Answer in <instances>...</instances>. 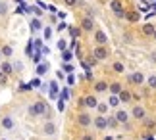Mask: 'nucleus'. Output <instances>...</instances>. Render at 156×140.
I'll use <instances>...</instances> for the list:
<instances>
[{"label": "nucleus", "instance_id": "f257e3e1", "mask_svg": "<svg viewBox=\"0 0 156 140\" xmlns=\"http://www.w3.org/2000/svg\"><path fill=\"white\" fill-rule=\"evenodd\" d=\"M44 113H46V104L43 100H37L29 106V115H33V117H39V115H44Z\"/></svg>", "mask_w": 156, "mask_h": 140}, {"label": "nucleus", "instance_id": "bb28decb", "mask_svg": "<svg viewBox=\"0 0 156 140\" xmlns=\"http://www.w3.org/2000/svg\"><path fill=\"white\" fill-rule=\"evenodd\" d=\"M118 125H119V123L116 121V117H114V115H112V117H108V129H116Z\"/></svg>", "mask_w": 156, "mask_h": 140}, {"label": "nucleus", "instance_id": "72a5a7b5", "mask_svg": "<svg viewBox=\"0 0 156 140\" xmlns=\"http://www.w3.org/2000/svg\"><path fill=\"white\" fill-rule=\"evenodd\" d=\"M69 98V90L68 88H62V98H60V100H68Z\"/></svg>", "mask_w": 156, "mask_h": 140}, {"label": "nucleus", "instance_id": "39448f33", "mask_svg": "<svg viewBox=\"0 0 156 140\" xmlns=\"http://www.w3.org/2000/svg\"><path fill=\"white\" fill-rule=\"evenodd\" d=\"M81 31H85V33H93V31H97V29H94V19H93V17L85 15V17L81 19Z\"/></svg>", "mask_w": 156, "mask_h": 140}, {"label": "nucleus", "instance_id": "393cba45", "mask_svg": "<svg viewBox=\"0 0 156 140\" xmlns=\"http://www.w3.org/2000/svg\"><path fill=\"white\" fill-rule=\"evenodd\" d=\"M48 71V63H39L37 65V75H44Z\"/></svg>", "mask_w": 156, "mask_h": 140}, {"label": "nucleus", "instance_id": "cd10ccee", "mask_svg": "<svg viewBox=\"0 0 156 140\" xmlns=\"http://www.w3.org/2000/svg\"><path fill=\"white\" fill-rule=\"evenodd\" d=\"M0 52H2V56H6V58H10L12 54H14V50H12V46H4Z\"/></svg>", "mask_w": 156, "mask_h": 140}, {"label": "nucleus", "instance_id": "a19ab883", "mask_svg": "<svg viewBox=\"0 0 156 140\" xmlns=\"http://www.w3.org/2000/svg\"><path fill=\"white\" fill-rule=\"evenodd\" d=\"M14 69H16V71H21V69H23V63H20V62H17V63L14 65Z\"/></svg>", "mask_w": 156, "mask_h": 140}, {"label": "nucleus", "instance_id": "f704fd0d", "mask_svg": "<svg viewBox=\"0 0 156 140\" xmlns=\"http://www.w3.org/2000/svg\"><path fill=\"white\" fill-rule=\"evenodd\" d=\"M50 36H52V29H50V27H44V39L48 40Z\"/></svg>", "mask_w": 156, "mask_h": 140}, {"label": "nucleus", "instance_id": "dca6fc26", "mask_svg": "<svg viewBox=\"0 0 156 140\" xmlns=\"http://www.w3.org/2000/svg\"><path fill=\"white\" fill-rule=\"evenodd\" d=\"M154 31H156V25H152V23H145V25L141 27V33L145 36H152Z\"/></svg>", "mask_w": 156, "mask_h": 140}, {"label": "nucleus", "instance_id": "b1692460", "mask_svg": "<svg viewBox=\"0 0 156 140\" xmlns=\"http://www.w3.org/2000/svg\"><path fill=\"white\" fill-rule=\"evenodd\" d=\"M41 60H43V50H39V48H37V52L33 54V63H35V65H39V63H41Z\"/></svg>", "mask_w": 156, "mask_h": 140}, {"label": "nucleus", "instance_id": "49530a36", "mask_svg": "<svg viewBox=\"0 0 156 140\" xmlns=\"http://www.w3.org/2000/svg\"><path fill=\"white\" fill-rule=\"evenodd\" d=\"M0 75H2V69H0Z\"/></svg>", "mask_w": 156, "mask_h": 140}, {"label": "nucleus", "instance_id": "f03ea898", "mask_svg": "<svg viewBox=\"0 0 156 140\" xmlns=\"http://www.w3.org/2000/svg\"><path fill=\"white\" fill-rule=\"evenodd\" d=\"M110 8H112V12H114V15L119 17V19H123L125 14H127V12H125V8H123V4L119 2V0H112V2H110Z\"/></svg>", "mask_w": 156, "mask_h": 140}, {"label": "nucleus", "instance_id": "f8f14e48", "mask_svg": "<svg viewBox=\"0 0 156 140\" xmlns=\"http://www.w3.org/2000/svg\"><path fill=\"white\" fill-rule=\"evenodd\" d=\"M108 84H110V83H106V81H97V83L93 84V90L97 94H102V92H106V90H108Z\"/></svg>", "mask_w": 156, "mask_h": 140}, {"label": "nucleus", "instance_id": "c756f323", "mask_svg": "<svg viewBox=\"0 0 156 140\" xmlns=\"http://www.w3.org/2000/svg\"><path fill=\"white\" fill-rule=\"evenodd\" d=\"M62 60H64L66 63H69V60H71V52H69V50H64V52H62Z\"/></svg>", "mask_w": 156, "mask_h": 140}, {"label": "nucleus", "instance_id": "ea45409f", "mask_svg": "<svg viewBox=\"0 0 156 140\" xmlns=\"http://www.w3.org/2000/svg\"><path fill=\"white\" fill-rule=\"evenodd\" d=\"M81 140H94V136H93V135H83Z\"/></svg>", "mask_w": 156, "mask_h": 140}, {"label": "nucleus", "instance_id": "a211bd4d", "mask_svg": "<svg viewBox=\"0 0 156 140\" xmlns=\"http://www.w3.org/2000/svg\"><path fill=\"white\" fill-rule=\"evenodd\" d=\"M2 129H14V119L10 117V115H6V117L2 119Z\"/></svg>", "mask_w": 156, "mask_h": 140}, {"label": "nucleus", "instance_id": "4468645a", "mask_svg": "<svg viewBox=\"0 0 156 140\" xmlns=\"http://www.w3.org/2000/svg\"><path fill=\"white\" fill-rule=\"evenodd\" d=\"M83 100H85V108H89V109H93V108L98 106V100H97V96H94V94H89Z\"/></svg>", "mask_w": 156, "mask_h": 140}, {"label": "nucleus", "instance_id": "de8ad7c7", "mask_svg": "<svg viewBox=\"0 0 156 140\" xmlns=\"http://www.w3.org/2000/svg\"><path fill=\"white\" fill-rule=\"evenodd\" d=\"M0 140H6V138H0Z\"/></svg>", "mask_w": 156, "mask_h": 140}, {"label": "nucleus", "instance_id": "2eb2a0df", "mask_svg": "<svg viewBox=\"0 0 156 140\" xmlns=\"http://www.w3.org/2000/svg\"><path fill=\"white\" fill-rule=\"evenodd\" d=\"M122 90H123V87H122V83H110V84H108V92H110V94H114V96H118L119 92H122Z\"/></svg>", "mask_w": 156, "mask_h": 140}, {"label": "nucleus", "instance_id": "9d476101", "mask_svg": "<svg viewBox=\"0 0 156 140\" xmlns=\"http://www.w3.org/2000/svg\"><path fill=\"white\" fill-rule=\"evenodd\" d=\"M94 42H97V46H106L108 36H106V33L102 29H97V31H94Z\"/></svg>", "mask_w": 156, "mask_h": 140}, {"label": "nucleus", "instance_id": "58836bf2", "mask_svg": "<svg viewBox=\"0 0 156 140\" xmlns=\"http://www.w3.org/2000/svg\"><path fill=\"white\" fill-rule=\"evenodd\" d=\"M6 12H8V8H6V4H0V14H6Z\"/></svg>", "mask_w": 156, "mask_h": 140}, {"label": "nucleus", "instance_id": "a878e982", "mask_svg": "<svg viewBox=\"0 0 156 140\" xmlns=\"http://www.w3.org/2000/svg\"><path fill=\"white\" fill-rule=\"evenodd\" d=\"M69 33H71V36H73V40H75L77 36L81 35V27H69Z\"/></svg>", "mask_w": 156, "mask_h": 140}, {"label": "nucleus", "instance_id": "20e7f679", "mask_svg": "<svg viewBox=\"0 0 156 140\" xmlns=\"http://www.w3.org/2000/svg\"><path fill=\"white\" fill-rule=\"evenodd\" d=\"M93 127H94L97 131H106V129H108V117H106V115L93 117Z\"/></svg>", "mask_w": 156, "mask_h": 140}, {"label": "nucleus", "instance_id": "0eeeda50", "mask_svg": "<svg viewBox=\"0 0 156 140\" xmlns=\"http://www.w3.org/2000/svg\"><path fill=\"white\" fill-rule=\"evenodd\" d=\"M127 81H129V84L139 87V84L145 83V75H143L141 71H135V73H131V75H127Z\"/></svg>", "mask_w": 156, "mask_h": 140}, {"label": "nucleus", "instance_id": "9b49d317", "mask_svg": "<svg viewBox=\"0 0 156 140\" xmlns=\"http://www.w3.org/2000/svg\"><path fill=\"white\" fill-rule=\"evenodd\" d=\"M43 132H44V136H54L56 135V125L52 121H46L44 127H43Z\"/></svg>", "mask_w": 156, "mask_h": 140}, {"label": "nucleus", "instance_id": "412c9836", "mask_svg": "<svg viewBox=\"0 0 156 140\" xmlns=\"http://www.w3.org/2000/svg\"><path fill=\"white\" fill-rule=\"evenodd\" d=\"M125 19L135 23V21H139V14H137V12H127V14H125Z\"/></svg>", "mask_w": 156, "mask_h": 140}, {"label": "nucleus", "instance_id": "6e6552de", "mask_svg": "<svg viewBox=\"0 0 156 140\" xmlns=\"http://www.w3.org/2000/svg\"><path fill=\"white\" fill-rule=\"evenodd\" d=\"M131 117L137 119V121H143V119L147 117V109L143 108V106H139V104L133 106V109H131Z\"/></svg>", "mask_w": 156, "mask_h": 140}, {"label": "nucleus", "instance_id": "c03bdc74", "mask_svg": "<svg viewBox=\"0 0 156 140\" xmlns=\"http://www.w3.org/2000/svg\"><path fill=\"white\" fill-rule=\"evenodd\" d=\"M68 83H69V84H73V83H75V79H73V75H69V77H68Z\"/></svg>", "mask_w": 156, "mask_h": 140}, {"label": "nucleus", "instance_id": "ddd939ff", "mask_svg": "<svg viewBox=\"0 0 156 140\" xmlns=\"http://www.w3.org/2000/svg\"><path fill=\"white\" fill-rule=\"evenodd\" d=\"M118 96H119V102H122V104H129V102L133 100V94H131V90H127V88H123Z\"/></svg>", "mask_w": 156, "mask_h": 140}, {"label": "nucleus", "instance_id": "7ed1b4c3", "mask_svg": "<svg viewBox=\"0 0 156 140\" xmlns=\"http://www.w3.org/2000/svg\"><path fill=\"white\" fill-rule=\"evenodd\" d=\"M108 56H110V52H108L106 46H94L93 58L97 60V62H104V60H108Z\"/></svg>", "mask_w": 156, "mask_h": 140}, {"label": "nucleus", "instance_id": "473e14b6", "mask_svg": "<svg viewBox=\"0 0 156 140\" xmlns=\"http://www.w3.org/2000/svg\"><path fill=\"white\" fill-rule=\"evenodd\" d=\"M20 90L21 92H29V90H31V84H21L20 83Z\"/></svg>", "mask_w": 156, "mask_h": 140}, {"label": "nucleus", "instance_id": "6ab92c4d", "mask_svg": "<svg viewBox=\"0 0 156 140\" xmlns=\"http://www.w3.org/2000/svg\"><path fill=\"white\" fill-rule=\"evenodd\" d=\"M112 71H114V73H123V71H125V65H123L122 62H114V63H112Z\"/></svg>", "mask_w": 156, "mask_h": 140}, {"label": "nucleus", "instance_id": "423d86ee", "mask_svg": "<svg viewBox=\"0 0 156 140\" xmlns=\"http://www.w3.org/2000/svg\"><path fill=\"white\" fill-rule=\"evenodd\" d=\"M114 117H116V121L119 125H129V117H131V113L129 111H125V109H118L116 113H114Z\"/></svg>", "mask_w": 156, "mask_h": 140}, {"label": "nucleus", "instance_id": "37998d69", "mask_svg": "<svg viewBox=\"0 0 156 140\" xmlns=\"http://www.w3.org/2000/svg\"><path fill=\"white\" fill-rule=\"evenodd\" d=\"M31 87H41V81H39V79H35V81L31 83Z\"/></svg>", "mask_w": 156, "mask_h": 140}, {"label": "nucleus", "instance_id": "c9c22d12", "mask_svg": "<svg viewBox=\"0 0 156 140\" xmlns=\"http://www.w3.org/2000/svg\"><path fill=\"white\" fill-rule=\"evenodd\" d=\"M64 73H73V65H71V63H66L64 65Z\"/></svg>", "mask_w": 156, "mask_h": 140}, {"label": "nucleus", "instance_id": "4be33fe9", "mask_svg": "<svg viewBox=\"0 0 156 140\" xmlns=\"http://www.w3.org/2000/svg\"><path fill=\"white\" fill-rule=\"evenodd\" d=\"M58 90H60V88H58V83L52 81V83H50V98H56V96H58Z\"/></svg>", "mask_w": 156, "mask_h": 140}, {"label": "nucleus", "instance_id": "1a4fd4ad", "mask_svg": "<svg viewBox=\"0 0 156 140\" xmlns=\"http://www.w3.org/2000/svg\"><path fill=\"white\" fill-rule=\"evenodd\" d=\"M77 125L83 127V129H87V127L93 125V117L89 113H79V115H77Z\"/></svg>", "mask_w": 156, "mask_h": 140}, {"label": "nucleus", "instance_id": "09e8293b", "mask_svg": "<svg viewBox=\"0 0 156 140\" xmlns=\"http://www.w3.org/2000/svg\"><path fill=\"white\" fill-rule=\"evenodd\" d=\"M0 56H2V52H0Z\"/></svg>", "mask_w": 156, "mask_h": 140}, {"label": "nucleus", "instance_id": "f3484780", "mask_svg": "<svg viewBox=\"0 0 156 140\" xmlns=\"http://www.w3.org/2000/svg\"><path fill=\"white\" fill-rule=\"evenodd\" d=\"M108 108H119V104H122V102H119V96H114V94H110V98H108Z\"/></svg>", "mask_w": 156, "mask_h": 140}, {"label": "nucleus", "instance_id": "a18cd8bd", "mask_svg": "<svg viewBox=\"0 0 156 140\" xmlns=\"http://www.w3.org/2000/svg\"><path fill=\"white\" fill-rule=\"evenodd\" d=\"M152 39H154V40H156V31H154V35H152Z\"/></svg>", "mask_w": 156, "mask_h": 140}, {"label": "nucleus", "instance_id": "5701e85b", "mask_svg": "<svg viewBox=\"0 0 156 140\" xmlns=\"http://www.w3.org/2000/svg\"><path fill=\"white\" fill-rule=\"evenodd\" d=\"M39 29H43V23H41L39 17H35V19L31 21V31H39Z\"/></svg>", "mask_w": 156, "mask_h": 140}, {"label": "nucleus", "instance_id": "aec40b11", "mask_svg": "<svg viewBox=\"0 0 156 140\" xmlns=\"http://www.w3.org/2000/svg\"><path fill=\"white\" fill-rule=\"evenodd\" d=\"M0 69H2L4 75H10V73H14V67H12V63H8V62H4L2 65H0Z\"/></svg>", "mask_w": 156, "mask_h": 140}, {"label": "nucleus", "instance_id": "4c0bfd02", "mask_svg": "<svg viewBox=\"0 0 156 140\" xmlns=\"http://www.w3.org/2000/svg\"><path fill=\"white\" fill-rule=\"evenodd\" d=\"M6 83H8V75L2 73V75H0V84H6Z\"/></svg>", "mask_w": 156, "mask_h": 140}, {"label": "nucleus", "instance_id": "2f4dec72", "mask_svg": "<svg viewBox=\"0 0 156 140\" xmlns=\"http://www.w3.org/2000/svg\"><path fill=\"white\" fill-rule=\"evenodd\" d=\"M64 2H66V6L73 8V6H77V4H79V0H64Z\"/></svg>", "mask_w": 156, "mask_h": 140}, {"label": "nucleus", "instance_id": "c85d7f7f", "mask_svg": "<svg viewBox=\"0 0 156 140\" xmlns=\"http://www.w3.org/2000/svg\"><path fill=\"white\" fill-rule=\"evenodd\" d=\"M97 109H98V113H100V115H106V111H108V104H100V102H98Z\"/></svg>", "mask_w": 156, "mask_h": 140}, {"label": "nucleus", "instance_id": "79ce46f5", "mask_svg": "<svg viewBox=\"0 0 156 140\" xmlns=\"http://www.w3.org/2000/svg\"><path fill=\"white\" fill-rule=\"evenodd\" d=\"M58 111H64V100L58 102Z\"/></svg>", "mask_w": 156, "mask_h": 140}, {"label": "nucleus", "instance_id": "7c9ffc66", "mask_svg": "<svg viewBox=\"0 0 156 140\" xmlns=\"http://www.w3.org/2000/svg\"><path fill=\"white\" fill-rule=\"evenodd\" d=\"M147 83H148V87L151 88H156V75H151L147 79Z\"/></svg>", "mask_w": 156, "mask_h": 140}, {"label": "nucleus", "instance_id": "e433bc0d", "mask_svg": "<svg viewBox=\"0 0 156 140\" xmlns=\"http://www.w3.org/2000/svg\"><path fill=\"white\" fill-rule=\"evenodd\" d=\"M58 48H60L62 52L66 50V40H64V39H62V40H58Z\"/></svg>", "mask_w": 156, "mask_h": 140}]
</instances>
